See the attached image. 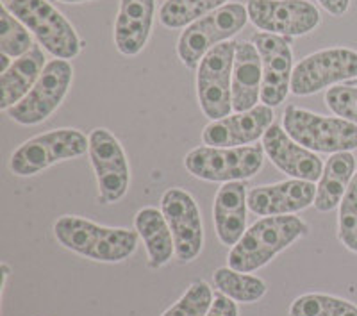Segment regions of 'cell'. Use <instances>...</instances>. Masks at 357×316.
<instances>
[{
	"mask_svg": "<svg viewBox=\"0 0 357 316\" xmlns=\"http://www.w3.org/2000/svg\"><path fill=\"white\" fill-rule=\"evenodd\" d=\"M263 145L197 146L184 158V168L207 183L247 181L259 174L264 165Z\"/></svg>",
	"mask_w": 357,
	"mask_h": 316,
	"instance_id": "5b68a950",
	"label": "cell"
},
{
	"mask_svg": "<svg viewBox=\"0 0 357 316\" xmlns=\"http://www.w3.org/2000/svg\"><path fill=\"white\" fill-rule=\"evenodd\" d=\"M236 41H223L204 56L197 68V97L202 113L211 122L232 111V66Z\"/></svg>",
	"mask_w": 357,
	"mask_h": 316,
	"instance_id": "ba28073f",
	"label": "cell"
},
{
	"mask_svg": "<svg viewBox=\"0 0 357 316\" xmlns=\"http://www.w3.org/2000/svg\"><path fill=\"white\" fill-rule=\"evenodd\" d=\"M263 149L268 159L293 179L302 181H320L324 174V163L312 150L298 145L288 136L284 127L272 123L263 136Z\"/></svg>",
	"mask_w": 357,
	"mask_h": 316,
	"instance_id": "e0dca14e",
	"label": "cell"
},
{
	"mask_svg": "<svg viewBox=\"0 0 357 316\" xmlns=\"http://www.w3.org/2000/svg\"><path fill=\"white\" fill-rule=\"evenodd\" d=\"M73 79V68L66 59L47 63L34 88L8 110L9 118L20 126H40L63 104Z\"/></svg>",
	"mask_w": 357,
	"mask_h": 316,
	"instance_id": "9c48e42d",
	"label": "cell"
},
{
	"mask_svg": "<svg viewBox=\"0 0 357 316\" xmlns=\"http://www.w3.org/2000/svg\"><path fill=\"white\" fill-rule=\"evenodd\" d=\"M155 0H120L118 17L114 20V45L123 56H138L154 25Z\"/></svg>",
	"mask_w": 357,
	"mask_h": 316,
	"instance_id": "ac0fdd59",
	"label": "cell"
},
{
	"mask_svg": "<svg viewBox=\"0 0 357 316\" xmlns=\"http://www.w3.org/2000/svg\"><path fill=\"white\" fill-rule=\"evenodd\" d=\"M325 104L336 116L345 118L357 126V88L333 86L325 93Z\"/></svg>",
	"mask_w": 357,
	"mask_h": 316,
	"instance_id": "f546056e",
	"label": "cell"
},
{
	"mask_svg": "<svg viewBox=\"0 0 357 316\" xmlns=\"http://www.w3.org/2000/svg\"><path fill=\"white\" fill-rule=\"evenodd\" d=\"M263 63L261 102L268 107H277L291 91L293 50L291 38L270 33H256L252 36Z\"/></svg>",
	"mask_w": 357,
	"mask_h": 316,
	"instance_id": "5bb4252c",
	"label": "cell"
},
{
	"mask_svg": "<svg viewBox=\"0 0 357 316\" xmlns=\"http://www.w3.org/2000/svg\"><path fill=\"white\" fill-rule=\"evenodd\" d=\"M337 239L347 250L357 254V172L340 204Z\"/></svg>",
	"mask_w": 357,
	"mask_h": 316,
	"instance_id": "f1b7e54d",
	"label": "cell"
},
{
	"mask_svg": "<svg viewBox=\"0 0 357 316\" xmlns=\"http://www.w3.org/2000/svg\"><path fill=\"white\" fill-rule=\"evenodd\" d=\"M2 289L6 288V283H8V277H9V273H11V268L8 266V264L6 263H2Z\"/></svg>",
	"mask_w": 357,
	"mask_h": 316,
	"instance_id": "836d02e7",
	"label": "cell"
},
{
	"mask_svg": "<svg viewBox=\"0 0 357 316\" xmlns=\"http://www.w3.org/2000/svg\"><path fill=\"white\" fill-rule=\"evenodd\" d=\"M357 77V52L345 47L318 50L309 54L291 73V93L309 97L337 82Z\"/></svg>",
	"mask_w": 357,
	"mask_h": 316,
	"instance_id": "8fae6325",
	"label": "cell"
},
{
	"mask_svg": "<svg viewBox=\"0 0 357 316\" xmlns=\"http://www.w3.org/2000/svg\"><path fill=\"white\" fill-rule=\"evenodd\" d=\"M227 0H167L159 9V22L167 29H183L225 6Z\"/></svg>",
	"mask_w": 357,
	"mask_h": 316,
	"instance_id": "d4e9b609",
	"label": "cell"
},
{
	"mask_svg": "<svg viewBox=\"0 0 357 316\" xmlns=\"http://www.w3.org/2000/svg\"><path fill=\"white\" fill-rule=\"evenodd\" d=\"M282 127L298 145L320 152L337 154L357 149V126L340 116H324L288 105L282 114Z\"/></svg>",
	"mask_w": 357,
	"mask_h": 316,
	"instance_id": "3957f363",
	"label": "cell"
},
{
	"mask_svg": "<svg viewBox=\"0 0 357 316\" xmlns=\"http://www.w3.org/2000/svg\"><path fill=\"white\" fill-rule=\"evenodd\" d=\"M213 280L220 293L234 302H243V304H254L263 299L268 292L266 283L261 277L241 273L238 270H232L231 266H222L215 270Z\"/></svg>",
	"mask_w": 357,
	"mask_h": 316,
	"instance_id": "cb8c5ba5",
	"label": "cell"
},
{
	"mask_svg": "<svg viewBox=\"0 0 357 316\" xmlns=\"http://www.w3.org/2000/svg\"><path fill=\"white\" fill-rule=\"evenodd\" d=\"M273 118V107L256 105L250 111L229 114L207 123L202 130V142L207 146H245L263 138Z\"/></svg>",
	"mask_w": 357,
	"mask_h": 316,
	"instance_id": "2e32d148",
	"label": "cell"
},
{
	"mask_svg": "<svg viewBox=\"0 0 357 316\" xmlns=\"http://www.w3.org/2000/svg\"><path fill=\"white\" fill-rule=\"evenodd\" d=\"M248 20L277 36H305L320 25V11L307 0H248Z\"/></svg>",
	"mask_w": 357,
	"mask_h": 316,
	"instance_id": "7c38bea8",
	"label": "cell"
},
{
	"mask_svg": "<svg viewBox=\"0 0 357 316\" xmlns=\"http://www.w3.org/2000/svg\"><path fill=\"white\" fill-rule=\"evenodd\" d=\"M45 66L47 63L41 45H33V49L27 54L17 57L9 70L0 75V89H2L0 110L8 111L13 105H17L34 88Z\"/></svg>",
	"mask_w": 357,
	"mask_h": 316,
	"instance_id": "44dd1931",
	"label": "cell"
},
{
	"mask_svg": "<svg viewBox=\"0 0 357 316\" xmlns=\"http://www.w3.org/2000/svg\"><path fill=\"white\" fill-rule=\"evenodd\" d=\"M9 11L36 36L38 43L56 59H75L84 41L49 0H9Z\"/></svg>",
	"mask_w": 357,
	"mask_h": 316,
	"instance_id": "277c9868",
	"label": "cell"
},
{
	"mask_svg": "<svg viewBox=\"0 0 357 316\" xmlns=\"http://www.w3.org/2000/svg\"><path fill=\"white\" fill-rule=\"evenodd\" d=\"M317 186L302 179L256 186L248 191V211L257 216L295 215L314 204Z\"/></svg>",
	"mask_w": 357,
	"mask_h": 316,
	"instance_id": "9a60e30c",
	"label": "cell"
},
{
	"mask_svg": "<svg viewBox=\"0 0 357 316\" xmlns=\"http://www.w3.org/2000/svg\"><path fill=\"white\" fill-rule=\"evenodd\" d=\"M248 191L243 181L223 183L213 204V223L220 243L234 247L247 231Z\"/></svg>",
	"mask_w": 357,
	"mask_h": 316,
	"instance_id": "d6986e66",
	"label": "cell"
},
{
	"mask_svg": "<svg viewBox=\"0 0 357 316\" xmlns=\"http://www.w3.org/2000/svg\"><path fill=\"white\" fill-rule=\"evenodd\" d=\"M59 2H65V4H82V2H89V0H59Z\"/></svg>",
	"mask_w": 357,
	"mask_h": 316,
	"instance_id": "e575fe53",
	"label": "cell"
},
{
	"mask_svg": "<svg viewBox=\"0 0 357 316\" xmlns=\"http://www.w3.org/2000/svg\"><path fill=\"white\" fill-rule=\"evenodd\" d=\"M54 236L66 250L98 263H122L138 248L139 234L123 227H106L81 216L65 215L54 222Z\"/></svg>",
	"mask_w": 357,
	"mask_h": 316,
	"instance_id": "6da1fadb",
	"label": "cell"
},
{
	"mask_svg": "<svg viewBox=\"0 0 357 316\" xmlns=\"http://www.w3.org/2000/svg\"><path fill=\"white\" fill-rule=\"evenodd\" d=\"M309 234V225L295 215L263 216L245 231L231 248L227 266L241 273H252L266 266L270 261L291 247L296 239Z\"/></svg>",
	"mask_w": 357,
	"mask_h": 316,
	"instance_id": "7a4b0ae2",
	"label": "cell"
},
{
	"mask_svg": "<svg viewBox=\"0 0 357 316\" xmlns=\"http://www.w3.org/2000/svg\"><path fill=\"white\" fill-rule=\"evenodd\" d=\"M263 63L252 41H236L232 66V111L243 113L254 110L261 98Z\"/></svg>",
	"mask_w": 357,
	"mask_h": 316,
	"instance_id": "ffe728a7",
	"label": "cell"
},
{
	"mask_svg": "<svg viewBox=\"0 0 357 316\" xmlns=\"http://www.w3.org/2000/svg\"><path fill=\"white\" fill-rule=\"evenodd\" d=\"M13 63L9 61V56H6V54H0V73H4L6 70H9V66H11Z\"/></svg>",
	"mask_w": 357,
	"mask_h": 316,
	"instance_id": "d6a6232c",
	"label": "cell"
},
{
	"mask_svg": "<svg viewBox=\"0 0 357 316\" xmlns=\"http://www.w3.org/2000/svg\"><path fill=\"white\" fill-rule=\"evenodd\" d=\"M134 227L145 243L151 268H161L175 254L170 225L158 207H142L134 216Z\"/></svg>",
	"mask_w": 357,
	"mask_h": 316,
	"instance_id": "603a6c76",
	"label": "cell"
},
{
	"mask_svg": "<svg viewBox=\"0 0 357 316\" xmlns=\"http://www.w3.org/2000/svg\"><path fill=\"white\" fill-rule=\"evenodd\" d=\"M161 211L170 225L178 263L195 261L204 247L202 215L195 199L181 188H170L161 197Z\"/></svg>",
	"mask_w": 357,
	"mask_h": 316,
	"instance_id": "4fadbf2b",
	"label": "cell"
},
{
	"mask_svg": "<svg viewBox=\"0 0 357 316\" xmlns=\"http://www.w3.org/2000/svg\"><path fill=\"white\" fill-rule=\"evenodd\" d=\"M215 300L211 286L206 280H195L190 284L181 299L162 313L161 316H206Z\"/></svg>",
	"mask_w": 357,
	"mask_h": 316,
	"instance_id": "83f0119b",
	"label": "cell"
},
{
	"mask_svg": "<svg viewBox=\"0 0 357 316\" xmlns=\"http://www.w3.org/2000/svg\"><path fill=\"white\" fill-rule=\"evenodd\" d=\"M289 316H357V306L340 296L307 293L293 300Z\"/></svg>",
	"mask_w": 357,
	"mask_h": 316,
	"instance_id": "484cf974",
	"label": "cell"
},
{
	"mask_svg": "<svg viewBox=\"0 0 357 316\" xmlns=\"http://www.w3.org/2000/svg\"><path fill=\"white\" fill-rule=\"evenodd\" d=\"M354 175H356V158L352 152H337L331 156L317 184V197L312 204L314 209L320 213H329L340 207Z\"/></svg>",
	"mask_w": 357,
	"mask_h": 316,
	"instance_id": "7402d4cb",
	"label": "cell"
},
{
	"mask_svg": "<svg viewBox=\"0 0 357 316\" xmlns=\"http://www.w3.org/2000/svg\"><path fill=\"white\" fill-rule=\"evenodd\" d=\"M318 2L333 17H343L350 8V0H318Z\"/></svg>",
	"mask_w": 357,
	"mask_h": 316,
	"instance_id": "1f68e13d",
	"label": "cell"
},
{
	"mask_svg": "<svg viewBox=\"0 0 357 316\" xmlns=\"http://www.w3.org/2000/svg\"><path fill=\"white\" fill-rule=\"evenodd\" d=\"M247 22L248 11L243 4L232 2L222 6L184 29L177 41L178 59L190 70L199 68L200 61L209 50L236 36Z\"/></svg>",
	"mask_w": 357,
	"mask_h": 316,
	"instance_id": "8992f818",
	"label": "cell"
},
{
	"mask_svg": "<svg viewBox=\"0 0 357 316\" xmlns=\"http://www.w3.org/2000/svg\"><path fill=\"white\" fill-rule=\"evenodd\" d=\"M89 140V161L93 167L102 204L120 202L129 191L130 168L122 143L104 127L93 129Z\"/></svg>",
	"mask_w": 357,
	"mask_h": 316,
	"instance_id": "30bf717a",
	"label": "cell"
},
{
	"mask_svg": "<svg viewBox=\"0 0 357 316\" xmlns=\"http://www.w3.org/2000/svg\"><path fill=\"white\" fill-rule=\"evenodd\" d=\"M206 316H238V306L234 300L218 292L215 293L213 306Z\"/></svg>",
	"mask_w": 357,
	"mask_h": 316,
	"instance_id": "4dcf8cb0",
	"label": "cell"
},
{
	"mask_svg": "<svg viewBox=\"0 0 357 316\" xmlns=\"http://www.w3.org/2000/svg\"><path fill=\"white\" fill-rule=\"evenodd\" d=\"M33 49V38L29 29L18 20L6 4L0 17V52L9 57H22Z\"/></svg>",
	"mask_w": 357,
	"mask_h": 316,
	"instance_id": "4316f807",
	"label": "cell"
},
{
	"mask_svg": "<svg viewBox=\"0 0 357 316\" xmlns=\"http://www.w3.org/2000/svg\"><path fill=\"white\" fill-rule=\"evenodd\" d=\"M89 140L77 129H57L38 134L13 150L9 170L17 177H33L56 163L81 158Z\"/></svg>",
	"mask_w": 357,
	"mask_h": 316,
	"instance_id": "52a82bcc",
	"label": "cell"
}]
</instances>
